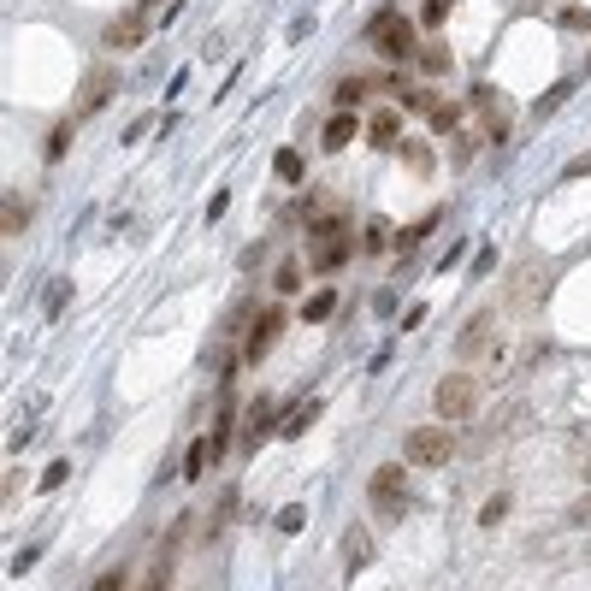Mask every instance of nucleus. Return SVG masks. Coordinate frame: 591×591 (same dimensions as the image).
<instances>
[{
    "label": "nucleus",
    "mask_w": 591,
    "mask_h": 591,
    "mask_svg": "<svg viewBox=\"0 0 591 591\" xmlns=\"http://www.w3.org/2000/svg\"><path fill=\"white\" fill-rule=\"evenodd\" d=\"M272 172H278V184H302V178H308V166H302L296 148H278V154H272Z\"/></svg>",
    "instance_id": "28"
},
{
    "label": "nucleus",
    "mask_w": 591,
    "mask_h": 591,
    "mask_svg": "<svg viewBox=\"0 0 591 591\" xmlns=\"http://www.w3.org/2000/svg\"><path fill=\"white\" fill-rule=\"evenodd\" d=\"M278 426H284L278 396H255V402H249V414H243V444H249V450H261L266 432H278Z\"/></svg>",
    "instance_id": "8"
},
{
    "label": "nucleus",
    "mask_w": 591,
    "mask_h": 591,
    "mask_svg": "<svg viewBox=\"0 0 591 591\" xmlns=\"http://www.w3.org/2000/svg\"><path fill=\"white\" fill-rule=\"evenodd\" d=\"M349 261H355L349 231H343V237H326V243H314V249H308V272H314V278H337Z\"/></svg>",
    "instance_id": "10"
},
{
    "label": "nucleus",
    "mask_w": 591,
    "mask_h": 591,
    "mask_svg": "<svg viewBox=\"0 0 591 591\" xmlns=\"http://www.w3.org/2000/svg\"><path fill=\"white\" fill-rule=\"evenodd\" d=\"M184 538H196V509H178L172 521H166V532H160V556H184Z\"/></svg>",
    "instance_id": "19"
},
{
    "label": "nucleus",
    "mask_w": 591,
    "mask_h": 591,
    "mask_svg": "<svg viewBox=\"0 0 591 591\" xmlns=\"http://www.w3.org/2000/svg\"><path fill=\"white\" fill-rule=\"evenodd\" d=\"M503 521H509V491H497V497L479 509V526H503Z\"/></svg>",
    "instance_id": "33"
},
{
    "label": "nucleus",
    "mask_w": 591,
    "mask_h": 591,
    "mask_svg": "<svg viewBox=\"0 0 591 591\" xmlns=\"http://www.w3.org/2000/svg\"><path fill=\"white\" fill-rule=\"evenodd\" d=\"M396 154H402V166H408L414 178H432V172H438V148H432V142H420V136H402V142H396Z\"/></svg>",
    "instance_id": "18"
},
{
    "label": "nucleus",
    "mask_w": 591,
    "mask_h": 591,
    "mask_svg": "<svg viewBox=\"0 0 591 591\" xmlns=\"http://www.w3.org/2000/svg\"><path fill=\"white\" fill-rule=\"evenodd\" d=\"M426 131H438V136H456V131H461V107H456V101H444V107H438V113L426 119Z\"/></svg>",
    "instance_id": "31"
},
{
    "label": "nucleus",
    "mask_w": 591,
    "mask_h": 591,
    "mask_svg": "<svg viewBox=\"0 0 591 591\" xmlns=\"http://www.w3.org/2000/svg\"><path fill=\"white\" fill-rule=\"evenodd\" d=\"M467 107H479V125H485V136H491V142H509V131H515V125H509V113L497 107V95H491V89H473V101H467Z\"/></svg>",
    "instance_id": "15"
},
{
    "label": "nucleus",
    "mask_w": 591,
    "mask_h": 591,
    "mask_svg": "<svg viewBox=\"0 0 591 591\" xmlns=\"http://www.w3.org/2000/svg\"><path fill=\"white\" fill-rule=\"evenodd\" d=\"M119 66L113 60H101V66H89L83 71V83H77V95H71V113L77 119H95V113H107L113 107V95H119Z\"/></svg>",
    "instance_id": "5"
},
{
    "label": "nucleus",
    "mask_w": 591,
    "mask_h": 591,
    "mask_svg": "<svg viewBox=\"0 0 591 591\" xmlns=\"http://www.w3.org/2000/svg\"><path fill=\"white\" fill-rule=\"evenodd\" d=\"M391 243H396V231L385 225V219H373V225L361 231V249H367L373 261H379V255H391Z\"/></svg>",
    "instance_id": "29"
},
{
    "label": "nucleus",
    "mask_w": 591,
    "mask_h": 591,
    "mask_svg": "<svg viewBox=\"0 0 591 591\" xmlns=\"http://www.w3.org/2000/svg\"><path fill=\"white\" fill-rule=\"evenodd\" d=\"M580 521H591V497H586V503H580Z\"/></svg>",
    "instance_id": "40"
},
{
    "label": "nucleus",
    "mask_w": 591,
    "mask_h": 591,
    "mask_svg": "<svg viewBox=\"0 0 591 591\" xmlns=\"http://www.w3.org/2000/svg\"><path fill=\"white\" fill-rule=\"evenodd\" d=\"M556 30H568V36H591V6L562 0V6H556Z\"/></svg>",
    "instance_id": "25"
},
{
    "label": "nucleus",
    "mask_w": 591,
    "mask_h": 591,
    "mask_svg": "<svg viewBox=\"0 0 591 591\" xmlns=\"http://www.w3.org/2000/svg\"><path fill=\"white\" fill-rule=\"evenodd\" d=\"M284 331H290V308H284V296H278V308H261V314H255V326L243 331V361H249V367H261L266 355L278 349V337H284Z\"/></svg>",
    "instance_id": "7"
},
{
    "label": "nucleus",
    "mask_w": 591,
    "mask_h": 591,
    "mask_svg": "<svg viewBox=\"0 0 591 591\" xmlns=\"http://www.w3.org/2000/svg\"><path fill=\"white\" fill-rule=\"evenodd\" d=\"M302 278H308V266H302V261H278V272H272V290L290 302V296L302 290Z\"/></svg>",
    "instance_id": "27"
},
{
    "label": "nucleus",
    "mask_w": 591,
    "mask_h": 591,
    "mask_svg": "<svg viewBox=\"0 0 591 591\" xmlns=\"http://www.w3.org/2000/svg\"><path fill=\"white\" fill-rule=\"evenodd\" d=\"M302 521H308V509H302V503H290V509H278V532H302Z\"/></svg>",
    "instance_id": "36"
},
{
    "label": "nucleus",
    "mask_w": 591,
    "mask_h": 591,
    "mask_svg": "<svg viewBox=\"0 0 591 591\" xmlns=\"http://www.w3.org/2000/svg\"><path fill=\"white\" fill-rule=\"evenodd\" d=\"M456 166H467V160H479V131H456Z\"/></svg>",
    "instance_id": "34"
},
{
    "label": "nucleus",
    "mask_w": 591,
    "mask_h": 591,
    "mask_svg": "<svg viewBox=\"0 0 591 591\" xmlns=\"http://www.w3.org/2000/svg\"><path fill=\"white\" fill-rule=\"evenodd\" d=\"M320 408H326L320 396H302V408H296V414H290V420L278 426V438H284V444H296V438H302V432H308V426L320 420Z\"/></svg>",
    "instance_id": "24"
},
{
    "label": "nucleus",
    "mask_w": 591,
    "mask_h": 591,
    "mask_svg": "<svg viewBox=\"0 0 591 591\" xmlns=\"http://www.w3.org/2000/svg\"><path fill=\"white\" fill-rule=\"evenodd\" d=\"M562 178H591V154H574V160L562 166Z\"/></svg>",
    "instance_id": "39"
},
{
    "label": "nucleus",
    "mask_w": 591,
    "mask_h": 591,
    "mask_svg": "<svg viewBox=\"0 0 591 591\" xmlns=\"http://www.w3.org/2000/svg\"><path fill=\"white\" fill-rule=\"evenodd\" d=\"M148 30H154V24H148V0L119 6V12L101 24V48H107V54H136V48L148 42Z\"/></svg>",
    "instance_id": "6"
},
{
    "label": "nucleus",
    "mask_w": 591,
    "mask_h": 591,
    "mask_svg": "<svg viewBox=\"0 0 591 591\" xmlns=\"http://www.w3.org/2000/svg\"><path fill=\"white\" fill-rule=\"evenodd\" d=\"M66 461H54V467H42V497H48V491H60V485H66Z\"/></svg>",
    "instance_id": "37"
},
{
    "label": "nucleus",
    "mask_w": 591,
    "mask_h": 591,
    "mask_svg": "<svg viewBox=\"0 0 591 591\" xmlns=\"http://www.w3.org/2000/svg\"><path fill=\"white\" fill-rule=\"evenodd\" d=\"M30 219H36V201L24 196V190H6V207H0V237H24V231H30Z\"/></svg>",
    "instance_id": "16"
},
{
    "label": "nucleus",
    "mask_w": 591,
    "mask_h": 591,
    "mask_svg": "<svg viewBox=\"0 0 591 591\" xmlns=\"http://www.w3.org/2000/svg\"><path fill=\"white\" fill-rule=\"evenodd\" d=\"M491 331H497V308H479V314L456 331V355H461V361H473V355L491 343Z\"/></svg>",
    "instance_id": "13"
},
{
    "label": "nucleus",
    "mask_w": 591,
    "mask_h": 591,
    "mask_svg": "<svg viewBox=\"0 0 591 591\" xmlns=\"http://www.w3.org/2000/svg\"><path fill=\"white\" fill-rule=\"evenodd\" d=\"M420 18H402L396 6H379L373 18H367V48L385 60V66H408L414 54H420Z\"/></svg>",
    "instance_id": "1"
},
{
    "label": "nucleus",
    "mask_w": 591,
    "mask_h": 591,
    "mask_svg": "<svg viewBox=\"0 0 591 591\" xmlns=\"http://www.w3.org/2000/svg\"><path fill=\"white\" fill-rule=\"evenodd\" d=\"M379 89H385V83H379V71H355V77H343V83L331 89V107H367Z\"/></svg>",
    "instance_id": "14"
},
{
    "label": "nucleus",
    "mask_w": 591,
    "mask_h": 591,
    "mask_svg": "<svg viewBox=\"0 0 591 591\" xmlns=\"http://www.w3.org/2000/svg\"><path fill=\"white\" fill-rule=\"evenodd\" d=\"M568 89H574V83H556V89H550V95H544V101H538V119H544V113H556V107H562V101H568Z\"/></svg>",
    "instance_id": "38"
},
{
    "label": "nucleus",
    "mask_w": 591,
    "mask_h": 591,
    "mask_svg": "<svg viewBox=\"0 0 591 591\" xmlns=\"http://www.w3.org/2000/svg\"><path fill=\"white\" fill-rule=\"evenodd\" d=\"M367 556H373V532H367V526H349V532H343V574L355 580V574L367 568Z\"/></svg>",
    "instance_id": "21"
},
{
    "label": "nucleus",
    "mask_w": 591,
    "mask_h": 591,
    "mask_svg": "<svg viewBox=\"0 0 591 591\" xmlns=\"http://www.w3.org/2000/svg\"><path fill=\"white\" fill-rule=\"evenodd\" d=\"M361 131H367V113H355V107H331V119L320 125V148L337 154V148H349Z\"/></svg>",
    "instance_id": "9"
},
{
    "label": "nucleus",
    "mask_w": 591,
    "mask_h": 591,
    "mask_svg": "<svg viewBox=\"0 0 591 591\" xmlns=\"http://www.w3.org/2000/svg\"><path fill=\"white\" fill-rule=\"evenodd\" d=\"M586 71H591V60H586Z\"/></svg>",
    "instance_id": "42"
},
{
    "label": "nucleus",
    "mask_w": 591,
    "mask_h": 591,
    "mask_svg": "<svg viewBox=\"0 0 591 591\" xmlns=\"http://www.w3.org/2000/svg\"><path fill=\"white\" fill-rule=\"evenodd\" d=\"M402 461H408V467H426V473L450 467V461H456V432H450V420L408 426V432H402Z\"/></svg>",
    "instance_id": "3"
},
{
    "label": "nucleus",
    "mask_w": 591,
    "mask_h": 591,
    "mask_svg": "<svg viewBox=\"0 0 591 591\" xmlns=\"http://www.w3.org/2000/svg\"><path fill=\"white\" fill-rule=\"evenodd\" d=\"M408 461L396 456V461H379L373 473H367V503H373V515L385 526H396L402 515H408Z\"/></svg>",
    "instance_id": "2"
},
{
    "label": "nucleus",
    "mask_w": 591,
    "mask_h": 591,
    "mask_svg": "<svg viewBox=\"0 0 591 591\" xmlns=\"http://www.w3.org/2000/svg\"><path fill=\"white\" fill-rule=\"evenodd\" d=\"M444 18H450V0H420V30H426V36L444 30Z\"/></svg>",
    "instance_id": "32"
},
{
    "label": "nucleus",
    "mask_w": 591,
    "mask_h": 591,
    "mask_svg": "<svg viewBox=\"0 0 591 591\" xmlns=\"http://www.w3.org/2000/svg\"><path fill=\"white\" fill-rule=\"evenodd\" d=\"M402 119H408V107H373L361 136H367L373 148H396V142H402Z\"/></svg>",
    "instance_id": "12"
},
{
    "label": "nucleus",
    "mask_w": 591,
    "mask_h": 591,
    "mask_svg": "<svg viewBox=\"0 0 591 591\" xmlns=\"http://www.w3.org/2000/svg\"><path fill=\"white\" fill-rule=\"evenodd\" d=\"M444 213H450V207H432L426 219H414V225H402V231H396V243H391V255H396V261H414V255L426 249V237H438V225H444Z\"/></svg>",
    "instance_id": "11"
},
{
    "label": "nucleus",
    "mask_w": 591,
    "mask_h": 591,
    "mask_svg": "<svg viewBox=\"0 0 591 591\" xmlns=\"http://www.w3.org/2000/svg\"><path fill=\"white\" fill-rule=\"evenodd\" d=\"M479 402H485V385H479L467 367L444 373V379L432 385V414H438V420H450V426L473 420V414H479Z\"/></svg>",
    "instance_id": "4"
},
{
    "label": "nucleus",
    "mask_w": 591,
    "mask_h": 591,
    "mask_svg": "<svg viewBox=\"0 0 591 591\" xmlns=\"http://www.w3.org/2000/svg\"><path fill=\"white\" fill-rule=\"evenodd\" d=\"M231 515H237V491H219V509H213V521H207V544H219V538H225Z\"/></svg>",
    "instance_id": "30"
},
{
    "label": "nucleus",
    "mask_w": 591,
    "mask_h": 591,
    "mask_svg": "<svg viewBox=\"0 0 591 591\" xmlns=\"http://www.w3.org/2000/svg\"><path fill=\"white\" fill-rule=\"evenodd\" d=\"M586 485H591V450H586Z\"/></svg>",
    "instance_id": "41"
},
{
    "label": "nucleus",
    "mask_w": 591,
    "mask_h": 591,
    "mask_svg": "<svg viewBox=\"0 0 591 591\" xmlns=\"http://www.w3.org/2000/svg\"><path fill=\"white\" fill-rule=\"evenodd\" d=\"M77 125H83V119H77V113H66V119H60L54 131L42 136V166H60V160H66V154H71V136H77Z\"/></svg>",
    "instance_id": "20"
},
{
    "label": "nucleus",
    "mask_w": 591,
    "mask_h": 591,
    "mask_svg": "<svg viewBox=\"0 0 591 591\" xmlns=\"http://www.w3.org/2000/svg\"><path fill=\"white\" fill-rule=\"evenodd\" d=\"M450 66H456V60H450V48H444V42H438V30H432V36L420 42V54H414V71L438 83V77H444V71H450Z\"/></svg>",
    "instance_id": "22"
},
{
    "label": "nucleus",
    "mask_w": 591,
    "mask_h": 591,
    "mask_svg": "<svg viewBox=\"0 0 591 591\" xmlns=\"http://www.w3.org/2000/svg\"><path fill=\"white\" fill-rule=\"evenodd\" d=\"M207 461H213V444H207V438H190V450H184V467H178V473H184V485H196L201 473H207Z\"/></svg>",
    "instance_id": "26"
},
{
    "label": "nucleus",
    "mask_w": 591,
    "mask_h": 591,
    "mask_svg": "<svg viewBox=\"0 0 591 591\" xmlns=\"http://www.w3.org/2000/svg\"><path fill=\"white\" fill-rule=\"evenodd\" d=\"M396 101H402V107H408V119H432V113H438V107H444V95H438V89H432V77H420V83H408V89H402V95H396Z\"/></svg>",
    "instance_id": "17"
},
{
    "label": "nucleus",
    "mask_w": 591,
    "mask_h": 591,
    "mask_svg": "<svg viewBox=\"0 0 591 591\" xmlns=\"http://www.w3.org/2000/svg\"><path fill=\"white\" fill-rule=\"evenodd\" d=\"M119 586H131V574H125V568H107V574H95V580H89V591H119Z\"/></svg>",
    "instance_id": "35"
},
{
    "label": "nucleus",
    "mask_w": 591,
    "mask_h": 591,
    "mask_svg": "<svg viewBox=\"0 0 591 591\" xmlns=\"http://www.w3.org/2000/svg\"><path fill=\"white\" fill-rule=\"evenodd\" d=\"M337 308H343V302H337V290H331V284H320L314 296H302V308H296V314H302L308 326H326V320L337 314Z\"/></svg>",
    "instance_id": "23"
}]
</instances>
